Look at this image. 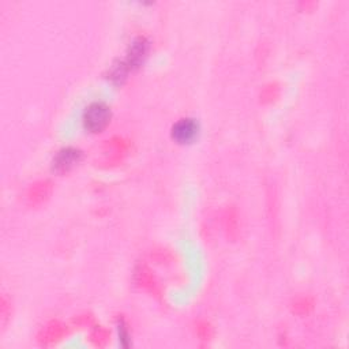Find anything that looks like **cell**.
Masks as SVG:
<instances>
[{
  "mask_svg": "<svg viewBox=\"0 0 349 349\" xmlns=\"http://www.w3.org/2000/svg\"><path fill=\"white\" fill-rule=\"evenodd\" d=\"M112 118L111 108L103 101L91 103L85 109L84 113V127L91 134H99L107 128Z\"/></svg>",
  "mask_w": 349,
  "mask_h": 349,
  "instance_id": "obj_1",
  "label": "cell"
},
{
  "mask_svg": "<svg viewBox=\"0 0 349 349\" xmlns=\"http://www.w3.org/2000/svg\"><path fill=\"white\" fill-rule=\"evenodd\" d=\"M150 51V43L146 37H137L132 43L130 44V47L127 49V56L124 59V63L127 64V67L130 68V71L137 70L145 63L147 55Z\"/></svg>",
  "mask_w": 349,
  "mask_h": 349,
  "instance_id": "obj_2",
  "label": "cell"
},
{
  "mask_svg": "<svg viewBox=\"0 0 349 349\" xmlns=\"http://www.w3.org/2000/svg\"><path fill=\"white\" fill-rule=\"evenodd\" d=\"M82 159V151L75 147H63L60 149L52 161V168L56 173L64 174L70 172Z\"/></svg>",
  "mask_w": 349,
  "mask_h": 349,
  "instance_id": "obj_3",
  "label": "cell"
},
{
  "mask_svg": "<svg viewBox=\"0 0 349 349\" xmlns=\"http://www.w3.org/2000/svg\"><path fill=\"white\" fill-rule=\"evenodd\" d=\"M199 126L198 122L192 118H183L178 120L172 127V138L180 145L194 142V139L198 137Z\"/></svg>",
  "mask_w": 349,
  "mask_h": 349,
  "instance_id": "obj_4",
  "label": "cell"
},
{
  "mask_svg": "<svg viewBox=\"0 0 349 349\" xmlns=\"http://www.w3.org/2000/svg\"><path fill=\"white\" fill-rule=\"evenodd\" d=\"M52 192V183L49 180H40L30 186L26 194L28 205L30 206H38L45 202Z\"/></svg>",
  "mask_w": 349,
  "mask_h": 349,
  "instance_id": "obj_5",
  "label": "cell"
},
{
  "mask_svg": "<svg viewBox=\"0 0 349 349\" xmlns=\"http://www.w3.org/2000/svg\"><path fill=\"white\" fill-rule=\"evenodd\" d=\"M64 333H66V329H64L63 325H60L57 322H52L43 330V334L40 336V341L45 344V345L52 344V342H56L57 340L63 337Z\"/></svg>",
  "mask_w": 349,
  "mask_h": 349,
  "instance_id": "obj_6",
  "label": "cell"
},
{
  "mask_svg": "<svg viewBox=\"0 0 349 349\" xmlns=\"http://www.w3.org/2000/svg\"><path fill=\"white\" fill-rule=\"evenodd\" d=\"M311 308H313V302L308 298H299L294 303V313L299 314V315L308 314Z\"/></svg>",
  "mask_w": 349,
  "mask_h": 349,
  "instance_id": "obj_7",
  "label": "cell"
},
{
  "mask_svg": "<svg viewBox=\"0 0 349 349\" xmlns=\"http://www.w3.org/2000/svg\"><path fill=\"white\" fill-rule=\"evenodd\" d=\"M118 330H119V341L120 344L123 346H130L131 344V338H130V333H128V329H127V325H126V322L123 321V319H120L119 322H118Z\"/></svg>",
  "mask_w": 349,
  "mask_h": 349,
  "instance_id": "obj_8",
  "label": "cell"
},
{
  "mask_svg": "<svg viewBox=\"0 0 349 349\" xmlns=\"http://www.w3.org/2000/svg\"><path fill=\"white\" fill-rule=\"evenodd\" d=\"M108 337H109V333L105 329H101V327H97L91 333V341L94 342L97 346L105 345V342L108 341Z\"/></svg>",
  "mask_w": 349,
  "mask_h": 349,
  "instance_id": "obj_9",
  "label": "cell"
},
{
  "mask_svg": "<svg viewBox=\"0 0 349 349\" xmlns=\"http://www.w3.org/2000/svg\"><path fill=\"white\" fill-rule=\"evenodd\" d=\"M278 95V87L276 84H270L269 86H266L262 91V103H269V101H273L276 97Z\"/></svg>",
  "mask_w": 349,
  "mask_h": 349,
  "instance_id": "obj_10",
  "label": "cell"
},
{
  "mask_svg": "<svg viewBox=\"0 0 349 349\" xmlns=\"http://www.w3.org/2000/svg\"><path fill=\"white\" fill-rule=\"evenodd\" d=\"M197 333H198L201 340L206 341V340H210V337L213 336V330H211V326L207 322H201V323H198V327H197Z\"/></svg>",
  "mask_w": 349,
  "mask_h": 349,
  "instance_id": "obj_11",
  "label": "cell"
},
{
  "mask_svg": "<svg viewBox=\"0 0 349 349\" xmlns=\"http://www.w3.org/2000/svg\"><path fill=\"white\" fill-rule=\"evenodd\" d=\"M8 315H10V313H8V302L6 296H3L2 298V323H3V326L7 323Z\"/></svg>",
  "mask_w": 349,
  "mask_h": 349,
  "instance_id": "obj_12",
  "label": "cell"
}]
</instances>
